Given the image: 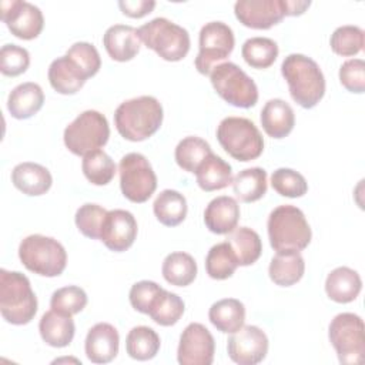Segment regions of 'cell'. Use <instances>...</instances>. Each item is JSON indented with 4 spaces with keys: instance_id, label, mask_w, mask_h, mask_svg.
<instances>
[{
    "instance_id": "10",
    "label": "cell",
    "mask_w": 365,
    "mask_h": 365,
    "mask_svg": "<svg viewBox=\"0 0 365 365\" xmlns=\"http://www.w3.org/2000/svg\"><path fill=\"white\" fill-rule=\"evenodd\" d=\"M328 336L341 364L356 365L364 361V321L359 315L352 312L335 315L328 327Z\"/></svg>"
},
{
    "instance_id": "32",
    "label": "cell",
    "mask_w": 365,
    "mask_h": 365,
    "mask_svg": "<svg viewBox=\"0 0 365 365\" xmlns=\"http://www.w3.org/2000/svg\"><path fill=\"white\" fill-rule=\"evenodd\" d=\"M161 272L168 284L175 287H187L197 277V262L187 252H171L164 258Z\"/></svg>"
},
{
    "instance_id": "4",
    "label": "cell",
    "mask_w": 365,
    "mask_h": 365,
    "mask_svg": "<svg viewBox=\"0 0 365 365\" xmlns=\"http://www.w3.org/2000/svg\"><path fill=\"white\" fill-rule=\"evenodd\" d=\"M269 244L275 251H302L311 242V228L304 212L295 205L274 208L267 222Z\"/></svg>"
},
{
    "instance_id": "46",
    "label": "cell",
    "mask_w": 365,
    "mask_h": 365,
    "mask_svg": "<svg viewBox=\"0 0 365 365\" xmlns=\"http://www.w3.org/2000/svg\"><path fill=\"white\" fill-rule=\"evenodd\" d=\"M164 288H161L157 282L154 281H148V279H144V281H138L135 282L131 289H130V294H128V299H130V304L131 307L141 312V314H147L150 312L153 304L155 302L157 297L160 295V292L163 291Z\"/></svg>"
},
{
    "instance_id": "6",
    "label": "cell",
    "mask_w": 365,
    "mask_h": 365,
    "mask_svg": "<svg viewBox=\"0 0 365 365\" xmlns=\"http://www.w3.org/2000/svg\"><path fill=\"white\" fill-rule=\"evenodd\" d=\"M140 40L165 61H180L190 51L188 31L165 17H157L138 29Z\"/></svg>"
},
{
    "instance_id": "14",
    "label": "cell",
    "mask_w": 365,
    "mask_h": 365,
    "mask_svg": "<svg viewBox=\"0 0 365 365\" xmlns=\"http://www.w3.org/2000/svg\"><path fill=\"white\" fill-rule=\"evenodd\" d=\"M215 342L211 332L200 322L188 324L177 349V361L181 365H211L214 361Z\"/></svg>"
},
{
    "instance_id": "24",
    "label": "cell",
    "mask_w": 365,
    "mask_h": 365,
    "mask_svg": "<svg viewBox=\"0 0 365 365\" xmlns=\"http://www.w3.org/2000/svg\"><path fill=\"white\" fill-rule=\"evenodd\" d=\"M44 103V93L37 83H21L16 86L7 100V108L11 117L26 120L40 111Z\"/></svg>"
},
{
    "instance_id": "25",
    "label": "cell",
    "mask_w": 365,
    "mask_h": 365,
    "mask_svg": "<svg viewBox=\"0 0 365 365\" xmlns=\"http://www.w3.org/2000/svg\"><path fill=\"white\" fill-rule=\"evenodd\" d=\"M304 271V258L301 252L295 250L277 251L268 267L271 281L279 287H291L297 284L302 278Z\"/></svg>"
},
{
    "instance_id": "9",
    "label": "cell",
    "mask_w": 365,
    "mask_h": 365,
    "mask_svg": "<svg viewBox=\"0 0 365 365\" xmlns=\"http://www.w3.org/2000/svg\"><path fill=\"white\" fill-rule=\"evenodd\" d=\"M110 137V127L106 115L96 110H86L78 114L64 130V145L74 155H86L90 151L106 145Z\"/></svg>"
},
{
    "instance_id": "22",
    "label": "cell",
    "mask_w": 365,
    "mask_h": 365,
    "mask_svg": "<svg viewBox=\"0 0 365 365\" xmlns=\"http://www.w3.org/2000/svg\"><path fill=\"white\" fill-rule=\"evenodd\" d=\"M259 120L267 135L272 138H284L294 128L295 114L287 101L281 98H272L268 100L262 107Z\"/></svg>"
},
{
    "instance_id": "44",
    "label": "cell",
    "mask_w": 365,
    "mask_h": 365,
    "mask_svg": "<svg viewBox=\"0 0 365 365\" xmlns=\"http://www.w3.org/2000/svg\"><path fill=\"white\" fill-rule=\"evenodd\" d=\"M66 56L77 64V67L84 73L87 78L96 76L101 67V58L97 48L87 41L74 43L67 50Z\"/></svg>"
},
{
    "instance_id": "15",
    "label": "cell",
    "mask_w": 365,
    "mask_h": 365,
    "mask_svg": "<svg viewBox=\"0 0 365 365\" xmlns=\"http://www.w3.org/2000/svg\"><path fill=\"white\" fill-rule=\"evenodd\" d=\"M228 356L240 365H255L264 361L268 352V338L255 325H242L227 341Z\"/></svg>"
},
{
    "instance_id": "3",
    "label": "cell",
    "mask_w": 365,
    "mask_h": 365,
    "mask_svg": "<svg viewBox=\"0 0 365 365\" xmlns=\"http://www.w3.org/2000/svg\"><path fill=\"white\" fill-rule=\"evenodd\" d=\"M0 312L13 325H26L34 318L37 298L24 274L0 269Z\"/></svg>"
},
{
    "instance_id": "1",
    "label": "cell",
    "mask_w": 365,
    "mask_h": 365,
    "mask_svg": "<svg viewBox=\"0 0 365 365\" xmlns=\"http://www.w3.org/2000/svg\"><path fill=\"white\" fill-rule=\"evenodd\" d=\"M163 106L153 96H141L123 101L114 113V124L120 135L128 141H143L161 127Z\"/></svg>"
},
{
    "instance_id": "29",
    "label": "cell",
    "mask_w": 365,
    "mask_h": 365,
    "mask_svg": "<svg viewBox=\"0 0 365 365\" xmlns=\"http://www.w3.org/2000/svg\"><path fill=\"white\" fill-rule=\"evenodd\" d=\"M208 318L218 331L232 334L244 325L245 307L240 299L224 298L211 305Z\"/></svg>"
},
{
    "instance_id": "37",
    "label": "cell",
    "mask_w": 365,
    "mask_h": 365,
    "mask_svg": "<svg viewBox=\"0 0 365 365\" xmlns=\"http://www.w3.org/2000/svg\"><path fill=\"white\" fill-rule=\"evenodd\" d=\"M237 267L238 259L227 241L210 248L205 258V271L212 279H227L232 277Z\"/></svg>"
},
{
    "instance_id": "27",
    "label": "cell",
    "mask_w": 365,
    "mask_h": 365,
    "mask_svg": "<svg viewBox=\"0 0 365 365\" xmlns=\"http://www.w3.org/2000/svg\"><path fill=\"white\" fill-rule=\"evenodd\" d=\"M38 331L41 339L47 345L54 348H64L73 341L76 325L70 315L50 309L41 317L38 322Z\"/></svg>"
},
{
    "instance_id": "48",
    "label": "cell",
    "mask_w": 365,
    "mask_h": 365,
    "mask_svg": "<svg viewBox=\"0 0 365 365\" xmlns=\"http://www.w3.org/2000/svg\"><path fill=\"white\" fill-rule=\"evenodd\" d=\"M118 7L123 11V14L133 17V19H141L153 11L155 7V1L153 0H120Z\"/></svg>"
},
{
    "instance_id": "33",
    "label": "cell",
    "mask_w": 365,
    "mask_h": 365,
    "mask_svg": "<svg viewBox=\"0 0 365 365\" xmlns=\"http://www.w3.org/2000/svg\"><path fill=\"white\" fill-rule=\"evenodd\" d=\"M227 242L231 245L232 251L235 252L238 265L241 267L254 264L262 252V242L259 235L248 227L234 228L228 234Z\"/></svg>"
},
{
    "instance_id": "21",
    "label": "cell",
    "mask_w": 365,
    "mask_h": 365,
    "mask_svg": "<svg viewBox=\"0 0 365 365\" xmlns=\"http://www.w3.org/2000/svg\"><path fill=\"white\" fill-rule=\"evenodd\" d=\"M13 185L26 195H43L46 194L51 184L53 178L50 171L37 164V163H20L11 171Z\"/></svg>"
},
{
    "instance_id": "20",
    "label": "cell",
    "mask_w": 365,
    "mask_h": 365,
    "mask_svg": "<svg viewBox=\"0 0 365 365\" xmlns=\"http://www.w3.org/2000/svg\"><path fill=\"white\" fill-rule=\"evenodd\" d=\"M240 220V205L235 198L221 195L211 200L204 211L205 227L218 235L230 234L237 228Z\"/></svg>"
},
{
    "instance_id": "43",
    "label": "cell",
    "mask_w": 365,
    "mask_h": 365,
    "mask_svg": "<svg viewBox=\"0 0 365 365\" xmlns=\"http://www.w3.org/2000/svg\"><path fill=\"white\" fill-rule=\"evenodd\" d=\"M106 214H107V210H104L103 207L87 202L76 211L74 221L78 231L84 237L91 240H100L101 225L106 218Z\"/></svg>"
},
{
    "instance_id": "28",
    "label": "cell",
    "mask_w": 365,
    "mask_h": 365,
    "mask_svg": "<svg viewBox=\"0 0 365 365\" xmlns=\"http://www.w3.org/2000/svg\"><path fill=\"white\" fill-rule=\"evenodd\" d=\"M195 177L198 187L207 192L222 190L232 182L231 165L212 153L200 164Z\"/></svg>"
},
{
    "instance_id": "34",
    "label": "cell",
    "mask_w": 365,
    "mask_h": 365,
    "mask_svg": "<svg viewBox=\"0 0 365 365\" xmlns=\"http://www.w3.org/2000/svg\"><path fill=\"white\" fill-rule=\"evenodd\" d=\"M160 342V336L153 328L145 325L134 327L127 334L125 351L133 359L148 361L157 355Z\"/></svg>"
},
{
    "instance_id": "39",
    "label": "cell",
    "mask_w": 365,
    "mask_h": 365,
    "mask_svg": "<svg viewBox=\"0 0 365 365\" xmlns=\"http://www.w3.org/2000/svg\"><path fill=\"white\" fill-rule=\"evenodd\" d=\"M184 314V301L174 292L163 289L153 304L148 317L161 327H171Z\"/></svg>"
},
{
    "instance_id": "2",
    "label": "cell",
    "mask_w": 365,
    "mask_h": 365,
    "mask_svg": "<svg viewBox=\"0 0 365 365\" xmlns=\"http://www.w3.org/2000/svg\"><path fill=\"white\" fill-rule=\"evenodd\" d=\"M281 73L288 83L292 100L302 108L315 107L325 94V78L317 64L308 56L292 53L281 64Z\"/></svg>"
},
{
    "instance_id": "41",
    "label": "cell",
    "mask_w": 365,
    "mask_h": 365,
    "mask_svg": "<svg viewBox=\"0 0 365 365\" xmlns=\"http://www.w3.org/2000/svg\"><path fill=\"white\" fill-rule=\"evenodd\" d=\"M86 305H87V294L84 292L83 288L77 285H67L56 289L50 299L51 309L70 317L83 311Z\"/></svg>"
},
{
    "instance_id": "16",
    "label": "cell",
    "mask_w": 365,
    "mask_h": 365,
    "mask_svg": "<svg viewBox=\"0 0 365 365\" xmlns=\"http://www.w3.org/2000/svg\"><path fill=\"white\" fill-rule=\"evenodd\" d=\"M234 13L242 26L268 30L285 17V4L284 0H238Z\"/></svg>"
},
{
    "instance_id": "31",
    "label": "cell",
    "mask_w": 365,
    "mask_h": 365,
    "mask_svg": "<svg viewBox=\"0 0 365 365\" xmlns=\"http://www.w3.org/2000/svg\"><path fill=\"white\" fill-rule=\"evenodd\" d=\"M232 191L242 202H254L267 192V171L259 167L245 168L232 178Z\"/></svg>"
},
{
    "instance_id": "26",
    "label": "cell",
    "mask_w": 365,
    "mask_h": 365,
    "mask_svg": "<svg viewBox=\"0 0 365 365\" xmlns=\"http://www.w3.org/2000/svg\"><path fill=\"white\" fill-rule=\"evenodd\" d=\"M87 77L67 56L57 57L48 67L50 86L60 94H76L84 86Z\"/></svg>"
},
{
    "instance_id": "12",
    "label": "cell",
    "mask_w": 365,
    "mask_h": 365,
    "mask_svg": "<svg viewBox=\"0 0 365 365\" xmlns=\"http://www.w3.org/2000/svg\"><path fill=\"white\" fill-rule=\"evenodd\" d=\"M200 50L195 57V68L202 76H210L220 61L225 60L234 50L235 38L231 27L222 21H210L200 30Z\"/></svg>"
},
{
    "instance_id": "23",
    "label": "cell",
    "mask_w": 365,
    "mask_h": 365,
    "mask_svg": "<svg viewBox=\"0 0 365 365\" xmlns=\"http://www.w3.org/2000/svg\"><path fill=\"white\" fill-rule=\"evenodd\" d=\"M362 288L359 274L349 267L332 269L325 279V292L329 299L338 304H348L356 299Z\"/></svg>"
},
{
    "instance_id": "19",
    "label": "cell",
    "mask_w": 365,
    "mask_h": 365,
    "mask_svg": "<svg viewBox=\"0 0 365 365\" xmlns=\"http://www.w3.org/2000/svg\"><path fill=\"white\" fill-rule=\"evenodd\" d=\"M103 44L107 54L115 61H130L140 51L141 40L138 30L127 24H114L103 36Z\"/></svg>"
},
{
    "instance_id": "5",
    "label": "cell",
    "mask_w": 365,
    "mask_h": 365,
    "mask_svg": "<svg viewBox=\"0 0 365 365\" xmlns=\"http://www.w3.org/2000/svg\"><path fill=\"white\" fill-rule=\"evenodd\" d=\"M19 258L31 272L41 277H58L67 265V252L54 238L41 234L26 237L19 245Z\"/></svg>"
},
{
    "instance_id": "49",
    "label": "cell",
    "mask_w": 365,
    "mask_h": 365,
    "mask_svg": "<svg viewBox=\"0 0 365 365\" xmlns=\"http://www.w3.org/2000/svg\"><path fill=\"white\" fill-rule=\"evenodd\" d=\"M284 4H285V16H301L311 6V1L284 0Z\"/></svg>"
},
{
    "instance_id": "40",
    "label": "cell",
    "mask_w": 365,
    "mask_h": 365,
    "mask_svg": "<svg viewBox=\"0 0 365 365\" xmlns=\"http://www.w3.org/2000/svg\"><path fill=\"white\" fill-rule=\"evenodd\" d=\"M329 46L338 56H355L364 48V30L358 26H341L331 34Z\"/></svg>"
},
{
    "instance_id": "47",
    "label": "cell",
    "mask_w": 365,
    "mask_h": 365,
    "mask_svg": "<svg viewBox=\"0 0 365 365\" xmlns=\"http://www.w3.org/2000/svg\"><path fill=\"white\" fill-rule=\"evenodd\" d=\"M339 81L351 93L365 91V61L349 58L339 67Z\"/></svg>"
},
{
    "instance_id": "18",
    "label": "cell",
    "mask_w": 365,
    "mask_h": 365,
    "mask_svg": "<svg viewBox=\"0 0 365 365\" xmlns=\"http://www.w3.org/2000/svg\"><path fill=\"white\" fill-rule=\"evenodd\" d=\"M120 336L117 329L107 322H98L87 332L84 349L87 358L94 364H108L118 354Z\"/></svg>"
},
{
    "instance_id": "38",
    "label": "cell",
    "mask_w": 365,
    "mask_h": 365,
    "mask_svg": "<svg viewBox=\"0 0 365 365\" xmlns=\"http://www.w3.org/2000/svg\"><path fill=\"white\" fill-rule=\"evenodd\" d=\"M241 54L252 68H268L278 57V46L268 37H251L242 44Z\"/></svg>"
},
{
    "instance_id": "30",
    "label": "cell",
    "mask_w": 365,
    "mask_h": 365,
    "mask_svg": "<svg viewBox=\"0 0 365 365\" xmlns=\"http://www.w3.org/2000/svg\"><path fill=\"white\" fill-rule=\"evenodd\" d=\"M155 218L165 227H175L187 217V200L175 190H163L153 204Z\"/></svg>"
},
{
    "instance_id": "8",
    "label": "cell",
    "mask_w": 365,
    "mask_h": 365,
    "mask_svg": "<svg viewBox=\"0 0 365 365\" xmlns=\"http://www.w3.org/2000/svg\"><path fill=\"white\" fill-rule=\"evenodd\" d=\"M217 94L228 104L250 108L258 101V88L254 80L235 63H221L210 73Z\"/></svg>"
},
{
    "instance_id": "17",
    "label": "cell",
    "mask_w": 365,
    "mask_h": 365,
    "mask_svg": "<svg viewBox=\"0 0 365 365\" xmlns=\"http://www.w3.org/2000/svg\"><path fill=\"white\" fill-rule=\"evenodd\" d=\"M137 221L130 211L111 210L107 211L101 225L100 241L114 252L128 250L137 237Z\"/></svg>"
},
{
    "instance_id": "36",
    "label": "cell",
    "mask_w": 365,
    "mask_h": 365,
    "mask_svg": "<svg viewBox=\"0 0 365 365\" xmlns=\"http://www.w3.org/2000/svg\"><path fill=\"white\" fill-rule=\"evenodd\" d=\"M210 144L195 135L182 138L175 147V161L180 168L187 173H195L200 164L211 154Z\"/></svg>"
},
{
    "instance_id": "13",
    "label": "cell",
    "mask_w": 365,
    "mask_h": 365,
    "mask_svg": "<svg viewBox=\"0 0 365 365\" xmlns=\"http://www.w3.org/2000/svg\"><path fill=\"white\" fill-rule=\"evenodd\" d=\"M0 13L11 34L21 40H33L43 30V13L29 1L3 0L0 1Z\"/></svg>"
},
{
    "instance_id": "42",
    "label": "cell",
    "mask_w": 365,
    "mask_h": 365,
    "mask_svg": "<svg viewBox=\"0 0 365 365\" xmlns=\"http://www.w3.org/2000/svg\"><path fill=\"white\" fill-rule=\"evenodd\" d=\"M272 188L282 197L297 198L308 191L307 180L302 174L291 168H278L271 175Z\"/></svg>"
},
{
    "instance_id": "35",
    "label": "cell",
    "mask_w": 365,
    "mask_h": 365,
    "mask_svg": "<svg viewBox=\"0 0 365 365\" xmlns=\"http://www.w3.org/2000/svg\"><path fill=\"white\" fill-rule=\"evenodd\" d=\"M84 177L94 185H107L115 175L117 167L113 158L103 150H94L83 157Z\"/></svg>"
},
{
    "instance_id": "7",
    "label": "cell",
    "mask_w": 365,
    "mask_h": 365,
    "mask_svg": "<svg viewBox=\"0 0 365 365\" xmlns=\"http://www.w3.org/2000/svg\"><path fill=\"white\" fill-rule=\"evenodd\" d=\"M220 145L238 161H251L264 151V140L257 125L245 117H225L217 127Z\"/></svg>"
},
{
    "instance_id": "45",
    "label": "cell",
    "mask_w": 365,
    "mask_h": 365,
    "mask_svg": "<svg viewBox=\"0 0 365 365\" xmlns=\"http://www.w3.org/2000/svg\"><path fill=\"white\" fill-rule=\"evenodd\" d=\"M30 66V54L17 44H4L0 50V70L4 76L16 77L23 74Z\"/></svg>"
},
{
    "instance_id": "11",
    "label": "cell",
    "mask_w": 365,
    "mask_h": 365,
    "mask_svg": "<svg viewBox=\"0 0 365 365\" xmlns=\"http://www.w3.org/2000/svg\"><path fill=\"white\" fill-rule=\"evenodd\" d=\"M118 174L121 192L131 202H145L157 188V175L140 153L125 154L120 160Z\"/></svg>"
}]
</instances>
